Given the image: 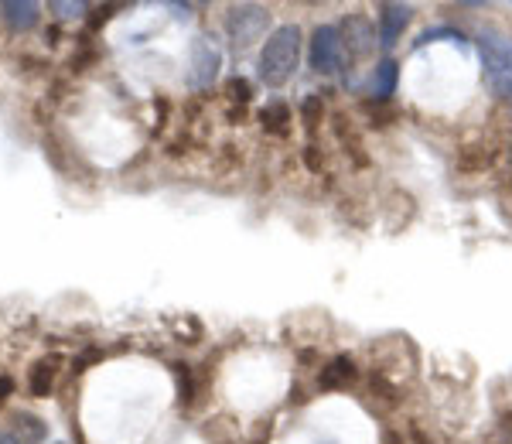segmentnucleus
I'll use <instances>...</instances> for the list:
<instances>
[{"label": "nucleus", "instance_id": "1", "mask_svg": "<svg viewBox=\"0 0 512 444\" xmlns=\"http://www.w3.org/2000/svg\"><path fill=\"white\" fill-rule=\"evenodd\" d=\"M301 65V28L297 24H280V28L263 41L260 62H256V76L263 86L280 89Z\"/></svg>", "mask_w": 512, "mask_h": 444}, {"label": "nucleus", "instance_id": "2", "mask_svg": "<svg viewBox=\"0 0 512 444\" xmlns=\"http://www.w3.org/2000/svg\"><path fill=\"white\" fill-rule=\"evenodd\" d=\"M478 52H482V72L489 89L499 100L512 103V38L502 31H482Z\"/></svg>", "mask_w": 512, "mask_h": 444}, {"label": "nucleus", "instance_id": "3", "mask_svg": "<svg viewBox=\"0 0 512 444\" xmlns=\"http://www.w3.org/2000/svg\"><path fill=\"white\" fill-rule=\"evenodd\" d=\"M267 28H270V11L260 4H239L226 11V35L239 52L250 48L256 38H263Z\"/></svg>", "mask_w": 512, "mask_h": 444}, {"label": "nucleus", "instance_id": "4", "mask_svg": "<svg viewBox=\"0 0 512 444\" xmlns=\"http://www.w3.org/2000/svg\"><path fill=\"white\" fill-rule=\"evenodd\" d=\"M342 35H338L335 24H318L315 35H311V48H308V62L318 76H335L342 69Z\"/></svg>", "mask_w": 512, "mask_h": 444}, {"label": "nucleus", "instance_id": "5", "mask_svg": "<svg viewBox=\"0 0 512 444\" xmlns=\"http://www.w3.org/2000/svg\"><path fill=\"white\" fill-rule=\"evenodd\" d=\"M219 69H222V52L205 35H195L192 48H188V82L195 89H209L219 79Z\"/></svg>", "mask_w": 512, "mask_h": 444}, {"label": "nucleus", "instance_id": "6", "mask_svg": "<svg viewBox=\"0 0 512 444\" xmlns=\"http://www.w3.org/2000/svg\"><path fill=\"white\" fill-rule=\"evenodd\" d=\"M338 35H342V45L349 48L355 59H366V55H373L376 28H373V21H369L366 14H349V18L342 21V28H338Z\"/></svg>", "mask_w": 512, "mask_h": 444}, {"label": "nucleus", "instance_id": "7", "mask_svg": "<svg viewBox=\"0 0 512 444\" xmlns=\"http://www.w3.org/2000/svg\"><path fill=\"white\" fill-rule=\"evenodd\" d=\"M414 21V7L410 4H383L379 7V41L383 48H393L403 38V31Z\"/></svg>", "mask_w": 512, "mask_h": 444}, {"label": "nucleus", "instance_id": "8", "mask_svg": "<svg viewBox=\"0 0 512 444\" xmlns=\"http://www.w3.org/2000/svg\"><path fill=\"white\" fill-rule=\"evenodd\" d=\"M0 18H4V24L11 31H31L41 18V7L35 4V0H4L0 4Z\"/></svg>", "mask_w": 512, "mask_h": 444}, {"label": "nucleus", "instance_id": "9", "mask_svg": "<svg viewBox=\"0 0 512 444\" xmlns=\"http://www.w3.org/2000/svg\"><path fill=\"white\" fill-rule=\"evenodd\" d=\"M396 79H400V69H396V62L393 59H383L373 69V76H369L366 82V93L373 96L376 103H383V100H390V96L396 93Z\"/></svg>", "mask_w": 512, "mask_h": 444}, {"label": "nucleus", "instance_id": "10", "mask_svg": "<svg viewBox=\"0 0 512 444\" xmlns=\"http://www.w3.org/2000/svg\"><path fill=\"white\" fill-rule=\"evenodd\" d=\"M352 380H355V363L349 356H335L318 376L321 390H342V386H349Z\"/></svg>", "mask_w": 512, "mask_h": 444}, {"label": "nucleus", "instance_id": "11", "mask_svg": "<svg viewBox=\"0 0 512 444\" xmlns=\"http://www.w3.org/2000/svg\"><path fill=\"white\" fill-rule=\"evenodd\" d=\"M260 120H263V127H267V130H277V134H284V130H287V120H291V106L280 103V100L267 103V106L260 110Z\"/></svg>", "mask_w": 512, "mask_h": 444}, {"label": "nucleus", "instance_id": "12", "mask_svg": "<svg viewBox=\"0 0 512 444\" xmlns=\"http://www.w3.org/2000/svg\"><path fill=\"white\" fill-rule=\"evenodd\" d=\"M52 380H55V369L48 363H38L35 369H31V393H35V397H48Z\"/></svg>", "mask_w": 512, "mask_h": 444}, {"label": "nucleus", "instance_id": "13", "mask_svg": "<svg viewBox=\"0 0 512 444\" xmlns=\"http://www.w3.org/2000/svg\"><path fill=\"white\" fill-rule=\"evenodd\" d=\"M431 41H454V45H465V38L458 35V31H451V28H434V31H424L417 41H414V48H424V45H431Z\"/></svg>", "mask_w": 512, "mask_h": 444}, {"label": "nucleus", "instance_id": "14", "mask_svg": "<svg viewBox=\"0 0 512 444\" xmlns=\"http://www.w3.org/2000/svg\"><path fill=\"white\" fill-rule=\"evenodd\" d=\"M321 113H325V103H321V96H308V100L301 103V117H304V123H308V130L318 127Z\"/></svg>", "mask_w": 512, "mask_h": 444}, {"label": "nucleus", "instance_id": "15", "mask_svg": "<svg viewBox=\"0 0 512 444\" xmlns=\"http://www.w3.org/2000/svg\"><path fill=\"white\" fill-rule=\"evenodd\" d=\"M229 96H233V100H239V103H246L250 100V82L246 79H229Z\"/></svg>", "mask_w": 512, "mask_h": 444}, {"label": "nucleus", "instance_id": "16", "mask_svg": "<svg viewBox=\"0 0 512 444\" xmlns=\"http://www.w3.org/2000/svg\"><path fill=\"white\" fill-rule=\"evenodd\" d=\"M52 7L62 14V18H72V14H86V11H89L86 4H52Z\"/></svg>", "mask_w": 512, "mask_h": 444}, {"label": "nucleus", "instance_id": "17", "mask_svg": "<svg viewBox=\"0 0 512 444\" xmlns=\"http://www.w3.org/2000/svg\"><path fill=\"white\" fill-rule=\"evenodd\" d=\"M0 444H24L14 431H0Z\"/></svg>", "mask_w": 512, "mask_h": 444}, {"label": "nucleus", "instance_id": "18", "mask_svg": "<svg viewBox=\"0 0 512 444\" xmlns=\"http://www.w3.org/2000/svg\"><path fill=\"white\" fill-rule=\"evenodd\" d=\"M11 390H14V383L7 380V376H0V400H4V397H7V393H11Z\"/></svg>", "mask_w": 512, "mask_h": 444}]
</instances>
